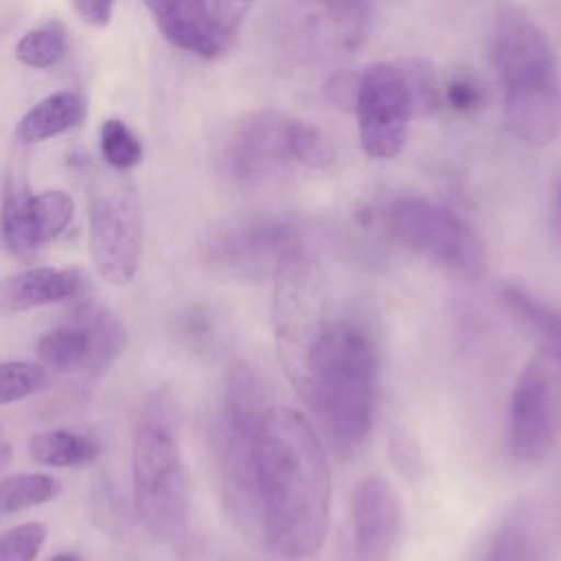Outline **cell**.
Listing matches in <instances>:
<instances>
[{
  "label": "cell",
  "instance_id": "6da1fadb",
  "mask_svg": "<svg viewBox=\"0 0 561 561\" xmlns=\"http://www.w3.org/2000/svg\"><path fill=\"white\" fill-rule=\"evenodd\" d=\"M261 539L278 557L300 561L320 550L331 522V469L311 423L274 403L254 436Z\"/></svg>",
  "mask_w": 561,
  "mask_h": 561
},
{
  "label": "cell",
  "instance_id": "7a4b0ae2",
  "mask_svg": "<svg viewBox=\"0 0 561 561\" xmlns=\"http://www.w3.org/2000/svg\"><path fill=\"white\" fill-rule=\"evenodd\" d=\"M377 381L379 357L366 327L333 322L313 355L302 397L340 458L355 456L370 436Z\"/></svg>",
  "mask_w": 561,
  "mask_h": 561
},
{
  "label": "cell",
  "instance_id": "3957f363",
  "mask_svg": "<svg viewBox=\"0 0 561 561\" xmlns=\"http://www.w3.org/2000/svg\"><path fill=\"white\" fill-rule=\"evenodd\" d=\"M134 506L145 528L160 541L180 543L188 533L191 497L178 440L162 419L145 421L131 445Z\"/></svg>",
  "mask_w": 561,
  "mask_h": 561
},
{
  "label": "cell",
  "instance_id": "277c9868",
  "mask_svg": "<svg viewBox=\"0 0 561 561\" xmlns=\"http://www.w3.org/2000/svg\"><path fill=\"white\" fill-rule=\"evenodd\" d=\"M272 324L280 364L305 394L313 355L333 324L327 313L324 280L311 254L298 256L274 276Z\"/></svg>",
  "mask_w": 561,
  "mask_h": 561
},
{
  "label": "cell",
  "instance_id": "5b68a950",
  "mask_svg": "<svg viewBox=\"0 0 561 561\" xmlns=\"http://www.w3.org/2000/svg\"><path fill=\"white\" fill-rule=\"evenodd\" d=\"M90 254L99 276L116 287L134 280L142 256V210L125 171L96 169L88 182Z\"/></svg>",
  "mask_w": 561,
  "mask_h": 561
},
{
  "label": "cell",
  "instance_id": "8992f818",
  "mask_svg": "<svg viewBox=\"0 0 561 561\" xmlns=\"http://www.w3.org/2000/svg\"><path fill=\"white\" fill-rule=\"evenodd\" d=\"M386 226L403 248L460 276L476 278L486 267V248L478 232L436 202L397 197L386 208Z\"/></svg>",
  "mask_w": 561,
  "mask_h": 561
},
{
  "label": "cell",
  "instance_id": "52a82bcc",
  "mask_svg": "<svg viewBox=\"0 0 561 561\" xmlns=\"http://www.w3.org/2000/svg\"><path fill=\"white\" fill-rule=\"evenodd\" d=\"M309 254L302 230L283 217L254 215L221 228L208 243L213 270L239 278H274L285 265Z\"/></svg>",
  "mask_w": 561,
  "mask_h": 561
},
{
  "label": "cell",
  "instance_id": "ba28073f",
  "mask_svg": "<svg viewBox=\"0 0 561 561\" xmlns=\"http://www.w3.org/2000/svg\"><path fill=\"white\" fill-rule=\"evenodd\" d=\"M491 59L504 99L561 85V66L541 26L517 4L497 9L491 26Z\"/></svg>",
  "mask_w": 561,
  "mask_h": 561
},
{
  "label": "cell",
  "instance_id": "9c48e42d",
  "mask_svg": "<svg viewBox=\"0 0 561 561\" xmlns=\"http://www.w3.org/2000/svg\"><path fill=\"white\" fill-rule=\"evenodd\" d=\"M125 348L121 320L103 305L77 302L68 318L37 340V357L55 373L99 377Z\"/></svg>",
  "mask_w": 561,
  "mask_h": 561
},
{
  "label": "cell",
  "instance_id": "30bf717a",
  "mask_svg": "<svg viewBox=\"0 0 561 561\" xmlns=\"http://www.w3.org/2000/svg\"><path fill=\"white\" fill-rule=\"evenodd\" d=\"M364 151L370 158H394L408 138L410 121L416 112L405 68L377 61L359 72L353 105Z\"/></svg>",
  "mask_w": 561,
  "mask_h": 561
},
{
  "label": "cell",
  "instance_id": "8fae6325",
  "mask_svg": "<svg viewBox=\"0 0 561 561\" xmlns=\"http://www.w3.org/2000/svg\"><path fill=\"white\" fill-rule=\"evenodd\" d=\"M75 204L66 191H44L33 195L26 180L22 158H13L4 180L0 230L7 250L22 259L33 261L37 250L57 239L72 221Z\"/></svg>",
  "mask_w": 561,
  "mask_h": 561
},
{
  "label": "cell",
  "instance_id": "7c38bea8",
  "mask_svg": "<svg viewBox=\"0 0 561 561\" xmlns=\"http://www.w3.org/2000/svg\"><path fill=\"white\" fill-rule=\"evenodd\" d=\"M557 432V386L546 355H539L522 368L513 386L506 414V447L513 460L537 465L554 449Z\"/></svg>",
  "mask_w": 561,
  "mask_h": 561
},
{
  "label": "cell",
  "instance_id": "4fadbf2b",
  "mask_svg": "<svg viewBox=\"0 0 561 561\" xmlns=\"http://www.w3.org/2000/svg\"><path fill=\"white\" fill-rule=\"evenodd\" d=\"M294 118L278 110H256L234 123L219 151L221 171L241 186H259L280 173L291 156Z\"/></svg>",
  "mask_w": 561,
  "mask_h": 561
},
{
  "label": "cell",
  "instance_id": "5bb4252c",
  "mask_svg": "<svg viewBox=\"0 0 561 561\" xmlns=\"http://www.w3.org/2000/svg\"><path fill=\"white\" fill-rule=\"evenodd\" d=\"M370 33L366 0H296L289 11V35L300 53L313 57L351 55Z\"/></svg>",
  "mask_w": 561,
  "mask_h": 561
},
{
  "label": "cell",
  "instance_id": "9a60e30c",
  "mask_svg": "<svg viewBox=\"0 0 561 561\" xmlns=\"http://www.w3.org/2000/svg\"><path fill=\"white\" fill-rule=\"evenodd\" d=\"M403 528L401 500L381 473L364 476L351 497L355 561H390Z\"/></svg>",
  "mask_w": 561,
  "mask_h": 561
},
{
  "label": "cell",
  "instance_id": "2e32d148",
  "mask_svg": "<svg viewBox=\"0 0 561 561\" xmlns=\"http://www.w3.org/2000/svg\"><path fill=\"white\" fill-rule=\"evenodd\" d=\"M213 451L219 471L224 504L234 524L261 539V513L254 471V436L228 425L224 419L213 430Z\"/></svg>",
  "mask_w": 561,
  "mask_h": 561
},
{
  "label": "cell",
  "instance_id": "e0dca14e",
  "mask_svg": "<svg viewBox=\"0 0 561 561\" xmlns=\"http://www.w3.org/2000/svg\"><path fill=\"white\" fill-rule=\"evenodd\" d=\"M160 33L180 50L213 59L228 46V28L208 0H145Z\"/></svg>",
  "mask_w": 561,
  "mask_h": 561
},
{
  "label": "cell",
  "instance_id": "ac0fdd59",
  "mask_svg": "<svg viewBox=\"0 0 561 561\" xmlns=\"http://www.w3.org/2000/svg\"><path fill=\"white\" fill-rule=\"evenodd\" d=\"M85 289L81 270L33 267L0 278V311L20 313L75 298Z\"/></svg>",
  "mask_w": 561,
  "mask_h": 561
},
{
  "label": "cell",
  "instance_id": "d6986e66",
  "mask_svg": "<svg viewBox=\"0 0 561 561\" xmlns=\"http://www.w3.org/2000/svg\"><path fill=\"white\" fill-rule=\"evenodd\" d=\"M546 537L533 502L513 504L491 533L482 561H543Z\"/></svg>",
  "mask_w": 561,
  "mask_h": 561
},
{
  "label": "cell",
  "instance_id": "ffe728a7",
  "mask_svg": "<svg viewBox=\"0 0 561 561\" xmlns=\"http://www.w3.org/2000/svg\"><path fill=\"white\" fill-rule=\"evenodd\" d=\"M272 405L263 377L250 364L234 362L226 375L221 419L234 430L256 436L259 425Z\"/></svg>",
  "mask_w": 561,
  "mask_h": 561
},
{
  "label": "cell",
  "instance_id": "44dd1931",
  "mask_svg": "<svg viewBox=\"0 0 561 561\" xmlns=\"http://www.w3.org/2000/svg\"><path fill=\"white\" fill-rule=\"evenodd\" d=\"M497 298L504 311L535 340H539L546 357L561 362V311L515 283H502Z\"/></svg>",
  "mask_w": 561,
  "mask_h": 561
},
{
  "label": "cell",
  "instance_id": "7402d4cb",
  "mask_svg": "<svg viewBox=\"0 0 561 561\" xmlns=\"http://www.w3.org/2000/svg\"><path fill=\"white\" fill-rule=\"evenodd\" d=\"M85 112H88V105L79 92L61 90V92L48 94L20 118L15 127V136L24 145L44 142L48 138H55L77 127L83 121Z\"/></svg>",
  "mask_w": 561,
  "mask_h": 561
},
{
  "label": "cell",
  "instance_id": "603a6c76",
  "mask_svg": "<svg viewBox=\"0 0 561 561\" xmlns=\"http://www.w3.org/2000/svg\"><path fill=\"white\" fill-rule=\"evenodd\" d=\"M28 456L46 467H83L99 456V445L79 432L46 430L28 438Z\"/></svg>",
  "mask_w": 561,
  "mask_h": 561
},
{
  "label": "cell",
  "instance_id": "cb8c5ba5",
  "mask_svg": "<svg viewBox=\"0 0 561 561\" xmlns=\"http://www.w3.org/2000/svg\"><path fill=\"white\" fill-rule=\"evenodd\" d=\"M59 493V480L46 473H18L4 478L0 480V515L46 504Z\"/></svg>",
  "mask_w": 561,
  "mask_h": 561
},
{
  "label": "cell",
  "instance_id": "d4e9b609",
  "mask_svg": "<svg viewBox=\"0 0 561 561\" xmlns=\"http://www.w3.org/2000/svg\"><path fill=\"white\" fill-rule=\"evenodd\" d=\"M66 28L61 22L53 20L24 33L15 44V57L28 68H50L66 55Z\"/></svg>",
  "mask_w": 561,
  "mask_h": 561
},
{
  "label": "cell",
  "instance_id": "484cf974",
  "mask_svg": "<svg viewBox=\"0 0 561 561\" xmlns=\"http://www.w3.org/2000/svg\"><path fill=\"white\" fill-rule=\"evenodd\" d=\"M99 136L101 153L110 169L129 171L142 160V145L138 136L121 118L103 121Z\"/></svg>",
  "mask_w": 561,
  "mask_h": 561
},
{
  "label": "cell",
  "instance_id": "4316f807",
  "mask_svg": "<svg viewBox=\"0 0 561 561\" xmlns=\"http://www.w3.org/2000/svg\"><path fill=\"white\" fill-rule=\"evenodd\" d=\"M48 386V370L35 362L0 364V405L22 401Z\"/></svg>",
  "mask_w": 561,
  "mask_h": 561
},
{
  "label": "cell",
  "instance_id": "83f0119b",
  "mask_svg": "<svg viewBox=\"0 0 561 561\" xmlns=\"http://www.w3.org/2000/svg\"><path fill=\"white\" fill-rule=\"evenodd\" d=\"M291 156H294V162H300L307 167H327L333 160V147L320 134L318 127L294 118Z\"/></svg>",
  "mask_w": 561,
  "mask_h": 561
},
{
  "label": "cell",
  "instance_id": "f1b7e54d",
  "mask_svg": "<svg viewBox=\"0 0 561 561\" xmlns=\"http://www.w3.org/2000/svg\"><path fill=\"white\" fill-rule=\"evenodd\" d=\"M44 539L46 528L39 522L13 526L0 537V561H35Z\"/></svg>",
  "mask_w": 561,
  "mask_h": 561
},
{
  "label": "cell",
  "instance_id": "f546056e",
  "mask_svg": "<svg viewBox=\"0 0 561 561\" xmlns=\"http://www.w3.org/2000/svg\"><path fill=\"white\" fill-rule=\"evenodd\" d=\"M443 99L454 112L471 114L484 103V85L476 75L458 72L443 88Z\"/></svg>",
  "mask_w": 561,
  "mask_h": 561
},
{
  "label": "cell",
  "instance_id": "4dcf8cb0",
  "mask_svg": "<svg viewBox=\"0 0 561 561\" xmlns=\"http://www.w3.org/2000/svg\"><path fill=\"white\" fill-rule=\"evenodd\" d=\"M357 85H359V75L355 72H335L329 83H327V94L329 99L340 105V107H353L355 96H357Z\"/></svg>",
  "mask_w": 561,
  "mask_h": 561
},
{
  "label": "cell",
  "instance_id": "1f68e13d",
  "mask_svg": "<svg viewBox=\"0 0 561 561\" xmlns=\"http://www.w3.org/2000/svg\"><path fill=\"white\" fill-rule=\"evenodd\" d=\"M79 18L94 26H105L112 18L114 0H72Z\"/></svg>",
  "mask_w": 561,
  "mask_h": 561
},
{
  "label": "cell",
  "instance_id": "d6a6232c",
  "mask_svg": "<svg viewBox=\"0 0 561 561\" xmlns=\"http://www.w3.org/2000/svg\"><path fill=\"white\" fill-rule=\"evenodd\" d=\"M180 331H182V335L188 340V342H202V340H206L208 335H210V331H213V324H210V320H208V316L204 313V311H199V309H191V311H186L182 318H180Z\"/></svg>",
  "mask_w": 561,
  "mask_h": 561
},
{
  "label": "cell",
  "instance_id": "836d02e7",
  "mask_svg": "<svg viewBox=\"0 0 561 561\" xmlns=\"http://www.w3.org/2000/svg\"><path fill=\"white\" fill-rule=\"evenodd\" d=\"M392 451H394L399 467L408 469L412 476V469L419 467V454H416V449H412V443L405 434H397V438L392 440Z\"/></svg>",
  "mask_w": 561,
  "mask_h": 561
},
{
  "label": "cell",
  "instance_id": "e575fe53",
  "mask_svg": "<svg viewBox=\"0 0 561 561\" xmlns=\"http://www.w3.org/2000/svg\"><path fill=\"white\" fill-rule=\"evenodd\" d=\"M9 460H11V447H9V443L4 440V436H2V425H0V469H2Z\"/></svg>",
  "mask_w": 561,
  "mask_h": 561
},
{
  "label": "cell",
  "instance_id": "d590c367",
  "mask_svg": "<svg viewBox=\"0 0 561 561\" xmlns=\"http://www.w3.org/2000/svg\"><path fill=\"white\" fill-rule=\"evenodd\" d=\"M48 561H81V557L75 554V552H59V554H55V557L48 559Z\"/></svg>",
  "mask_w": 561,
  "mask_h": 561
},
{
  "label": "cell",
  "instance_id": "8d00e7d4",
  "mask_svg": "<svg viewBox=\"0 0 561 561\" xmlns=\"http://www.w3.org/2000/svg\"><path fill=\"white\" fill-rule=\"evenodd\" d=\"M557 232L561 239V191H559V199H557Z\"/></svg>",
  "mask_w": 561,
  "mask_h": 561
},
{
  "label": "cell",
  "instance_id": "74e56055",
  "mask_svg": "<svg viewBox=\"0 0 561 561\" xmlns=\"http://www.w3.org/2000/svg\"><path fill=\"white\" fill-rule=\"evenodd\" d=\"M239 2H245V0H239Z\"/></svg>",
  "mask_w": 561,
  "mask_h": 561
}]
</instances>
